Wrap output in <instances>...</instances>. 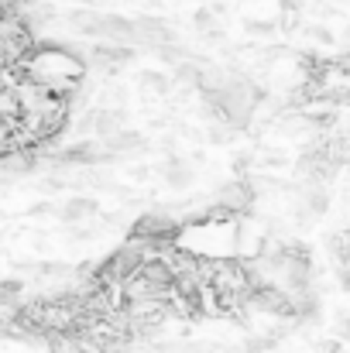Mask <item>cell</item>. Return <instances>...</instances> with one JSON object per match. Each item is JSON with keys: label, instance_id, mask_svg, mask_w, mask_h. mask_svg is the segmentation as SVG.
Instances as JSON below:
<instances>
[{"label": "cell", "instance_id": "cell-1", "mask_svg": "<svg viewBox=\"0 0 350 353\" xmlns=\"http://www.w3.org/2000/svg\"><path fill=\"white\" fill-rule=\"evenodd\" d=\"M162 179H165V185H172V189H186V185L193 182V165L182 161V158H168L165 168H162Z\"/></svg>", "mask_w": 350, "mask_h": 353}]
</instances>
